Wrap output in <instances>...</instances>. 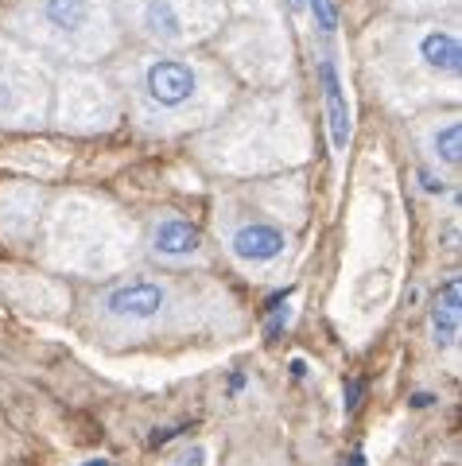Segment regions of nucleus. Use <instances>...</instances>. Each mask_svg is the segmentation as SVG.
<instances>
[{"instance_id": "20e7f679", "label": "nucleus", "mask_w": 462, "mask_h": 466, "mask_svg": "<svg viewBox=\"0 0 462 466\" xmlns=\"http://www.w3.org/2000/svg\"><path fill=\"white\" fill-rule=\"evenodd\" d=\"M152 253L160 260H191L202 253V233L186 218H160L152 226Z\"/></svg>"}, {"instance_id": "9d476101", "label": "nucleus", "mask_w": 462, "mask_h": 466, "mask_svg": "<svg viewBox=\"0 0 462 466\" xmlns=\"http://www.w3.org/2000/svg\"><path fill=\"white\" fill-rule=\"evenodd\" d=\"M431 156L447 167H458V159H462V125L458 121H447L443 128L431 133Z\"/></svg>"}, {"instance_id": "4468645a", "label": "nucleus", "mask_w": 462, "mask_h": 466, "mask_svg": "<svg viewBox=\"0 0 462 466\" xmlns=\"http://www.w3.org/2000/svg\"><path fill=\"white\" fill-rule=\"evenodd\" d=\"M12 106V86L5 82V78H0V113H5Z\"/></svg>"}, {"instance_id": "6e6552de", "label": "nucleus", "mask_w": 462, "mask_h": 466, "mask_svg": "<svg viewBox=\"0 0 462 466\" xmlns=\"http://www.w3.org/2000/svg\"><path fill=\"white\" fill-rule=\"evenodd\" d=\"M43 16H47L51 27H59V32H78V27L90 24L94 8H90V0H43Z\"/></svg>"}, {"instance_id": "f8f14e48", "label": "nucleus", "mask_w": 462, "mask_h": 466, "mask_svg": "<svg viewBox=\"0 0 462 466\" xmlns=\"http://www.w3.org/2000/svg\"><path fill=\"white\" fill-rule=\"evenodd\" d=\"M179 466H206V447H191L186 455L179 459Z\"/></svg>"}, {"instance_id": "1a4fd4ad", "label": "nucleus", "mask_w": 462, "mask_h": 466, "mask_svg": "<svg viewBox=\"0 0 462 466\" xmlns=\"http://www.w3.org/2000/svg\"><path fill=\"white\" fill-rule=\"evenodd\" d=\"M144 27L160 39H179L183 35V20H179V12H176L171 0H148V5H144Z\"/></svg>"}, {"instance_id": "f257e3e1", "label": "nucleus", "mask_w": 462, "mask_h": 466, "mask_svg": "<svg viewBox=\"0 0 462 466\" xmlns=\"http://www.w3.org/2000/svg\"><path fill=\"white\" fill-rule=\"evenodd\" d=\"M101 315L109 323H117L125 330H144L171 311V288L164 280H148V276H136V280H121L113 284L105 296H101Z\"/></svg>"}, {"instance_id": "423d86ee", "label": "nucleus", "mask_w": 462, "mask_h": 466, "mask_svg": "<svg viewBox=\"0 0 462 466\" xmlns=\"http://www.w3.org/2000/svg\"><path fill=\"white\" fill-rule=\"evenodd\" d=\"M458 319H462V284L458 276H451L431 299V339L443 350L458 346Z\"/></svg>"}, {"instance_id": "f03ea898", "label": "nucleus", "mask_w": 462, "mask_h": 466, "mask_svg": "<svg viewBox=\"0 0 462 466\" xmlns=\"http://www.w3.org/2000/svg\"><path fill=\"white\" fill-rule=\"evenodd\" d=\"M195 70L183 58H152L144 70V94H148L160 109H179L195 97Z\"/></svg>"}, {"instance_id": "9b49d317", "label": "nucleus", "mask_w": 462, "mask_h": 466, "mask_svg": "<svg viewBox=\"0 0 462 466\" xmlns=\"http://www.w3.org/2000/svg\"><path fill=\"white\" fill-rule=\"evenodd\" d=\"M311 12H315V24H319L323 32H335L338 27V12H335L330 0H311Z\"/></svg>"}, {"instance_id": "ddd939ff", "label": "nucleus", "mask_w": 462, "mask_h": 466, "mask_svg": "<svg viewBox=\"0 0 462 466\" xmlns=\"http://www.w3.org/2000/svg\"><path fill=\"white\" fill-rule=\"evenodd\" d=\"M357 397H362V381L354 377V381L346 385V408H357Z\"/></svg>"}, {"instance_id": "0eeeda50", "label": "nucleus", "mask_w": 462, "mask_h": 466, "mask_svg": "<svg viewBox=\"0 0 462 466\" xmlns=\"http://www.w3.org/2000/svg\"><path fill=\"white\" fill-rule=\"evenodd\" d=\"M420 58H424V66L431 70H439V75H458L462 70V43L455 32H443V27H431V32L420 35Z\"/></svg>"}, {"instance_id": "dca6fc26", "label": "nucleus", "mask_w": 462, "mask_h": 466, "mask_svg": "<svg viewBox=\"0 0 462 466\" xmlns=\"http://www.w3.org/2000/svg\"><path fill=\"white\" fill-rule=\"evenodd\" d=\"M287 5H292V8H303V5H307V0H287Z\"/></svg>"}, {"instance_id": "39448f33", "label": "nucleus", "mask_w": 462, "mask_h": 466, "mask_svg": "<svg viewBox=\"0 0 462 466\" xmlns=\"http://www.w3.org/2000/svg\"><path fill=\"white\" fill-rule=\"evenodd\" d=\"M319 78H323V101H326V125H330V144L338 152H346L350 144V101H346V90H342V78L330 58L319 63Z\"/></svg>"}, {"instance_id": "2eb2a0df", "label": "nucleus", "mask_w": 462, "mask_h": 466, "mask_svg": "<svg viewBox=\"0 0 462 466\" xmlns=\"http://www.w3.org/2000/svg\"><path fill=\"white\" fill-rule=\"evenodd\" d=\"M82 466H109L105 459H90V462H82Z\"/></svg>"}, {"instance_id": "7ed1b4c3", "label": "nucleus", "mask_w": 462, "mask_h": 466, "mask_svg": "<svg viewBox=\"0 0 462 466\" xmlns=\"http://www.w3.org/2000/svg\"><path fill=\"white\" fill-rule=\"evenodd\" d=\"M229 253H234L241 265H272V260H280L287 253V233L272 222H245L234 229V238H229Z\"/></svg>"}]
</instances>
